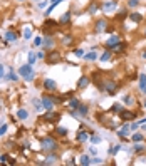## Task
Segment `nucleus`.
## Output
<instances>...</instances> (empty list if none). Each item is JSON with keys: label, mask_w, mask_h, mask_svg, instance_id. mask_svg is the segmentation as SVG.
I'll use <instances>...</instances> for the list:
<instances>
[{"label": "nucleus", "mask_w": 146, "mask_h": 166, "mask_svg": "<svg viewBox=\"0 0 146 166\" xmlns=\"http://www.w3.org/2000/svg\"><path fill=\"white\" fill-rule=\"evenodd\" d=\"M59 61H61V54L57 51H52V52L47 54V62L49 64H56V62H59Z\"/></svg>", "instance_id": "423d86ee"}, {"label": "nucleus", "mask_w": 146, "mask_h": 166, "mask_svg": "<svg viewBox=\"0 0 146 166\" xmlns=\"http://www.w3.org/2000/svg\"><path fill=\"white\" fill-rule=\"evenodd\" d=\"M129 19H131L133 22H141V20H143V17H141L139 14H136V12H133V14H129Z\"/></svg>", "instance_id": "5701e85b"}, {"label": "nucleus", "mask_w": 146, "mask_h": 166, "mask_svg": "<svg viewBox=\"0 0 146 166\" xmlns=\"http://www.w3.org/2000/svg\"><path fill=\"white\" fill-rule=\"evenodd\" d=\"M19 74L22 76L25 81H34V77H35V72H34V69H32V64H24V65H20V69H19Z\"/></svg>", "instance_id": "f257e3e1"}, {"label": "nucleus", "mask_w": 146, "mask_h": 166, "mask_svg": "<svg viewBox=\"0 0 146 166\" xmlns=\"http://www.w3.org/2000/svg\"><path fill=\"white\" fill-rule=\"evenodd\" d=\"M104 91H106L107 94H114L116 91H118V84H116L114 81H111V79H106V81H104Z\"/></svg>", "instance_id": "7ed1b4c3"}, {"label": "nucleus", "mask_w": 146, "mask_h": 166, "mask_svg": "<svg viewBox=\"0 0 146 166\" xmlns=\"http://www.w3.org/2000/svg\"><path fill=\"white\" fill-rule=\"evenodd\" d=\"M35 56H37V59L40 61V59H44V57H45V54H44V52H37Z\"/></svg>", "instance_id": "09e8293b"}, {"label": "nucleus", "mask_w": 146, "mask_h": 166, "mask_svg": "<svg viewBox=\"0 0 146 166\" xmlns=\"http://www.w3.org/2000/svg\"><path fill=\"white\" fill-rule=\"evenodd\" d=\"M54 44H56V42H54V39H51V37H47V39L44 40V47L45 49H52Z\"/></svg>", "instance_id": "412c9836"}, {"label": "nucleus", "mask_w": 146, "mask_h": 166, "mask_svg": "<svg viewBox=\"0 0 146 166\" xmlns=\"http://www.w3.org/2000/svg\"><path fill=\"white\" fill-rule=\"evenodd\" d=\"M44 87L47 89V91H56L57 84H56V81H54V79H45V81H44Z\"/></svg>", "instance_id": "1a4fd4ad"}, {"label": "nucleus", "mask_w": 146, "mask_h": 166, "mask_svg": "<svg viewBox=\"0 0 146 166\" xmlns=\"http://www.w3.org/2000/svg\"><path fill=\"white\" fill-rule=\"evenodd\" d=\"M35 59H37V56H35V54H34V52H29V64H34Z\"/></svg>", "instance_id": "4c0bfd02"}, {"label": "nucleus", "mask_w": 146, "mask_h": 166, "mask_svg": "<svg viewBox=\"0 0 146 166\" xmlns=\"http://www.w3.org/2000/svg\"><path fill=\"white\" fill-rule=\"evenodd\" d=\"M56 163H57V156H56V155L47 156L44 161H40V164H44V166H47V164H56Z\"/></svg>", "instance_id": "9b49d317"}, {"label": "nucleus", "mask_w": 146, "mask_h": 166, "mask_svg": "<svg viewBox=\"0 0 146 166\" xmlns=\"http://www.w3.org/2000/svg\"><path fill=\"white\" fill-rule=\"evenodd\" d=\"M144 131H146V123H144Z\"/></svg>", "instance_id": "6e6d98bb"}, {"label": "nucleus", "mask_w": 146, "mask_h": 166, "mask_svg": "<svg viewBox=\"0 0 146 166\" xmlns=\"http://www.w3.org/2000/svg\"><path fill=\"white\" fill-rule=\"evenodd\" d=\"M7 128H9L7 124H2V126H0V136H3L7 132Z\"/></svg>", "instance_id": "a19ab883"}, {"label": "nucleus", "mask_w": 146, "mask_h": 166, "mask_svg": "<svg viewBox=\"0 0 146 166\" xmlns=\"http://www.w3.org/2000/svg\"><path fill=\"white\" fill-rule=\"evenodd\" d=\"M34 106H35V109H37V111H40V109L44 107V104H42V99H40V101H39V99H34Z\"/></svg>", "instance_id": "473e14b6"}, {"label": "nucleus", "mask_w": 146, "mask_h": 166, "mask_svg": "<svg viewBox=\"0 0 146 166\" xmlns=\"http://www.w3.org/2000/svg\"><path fill=\"white\" fill-rule=\"evenodd\" d=\"M138 123H139V124H144V123H146V118H144V119H139Z\"/></svg>", "instance_id": "864d4df0"}, {"label": "nucleus", "mask_w": 146, "mask_h": 166, "mask_svg": "<svg viewBox=\"0 0 146 166\" xmlns=\"http://www.w3.org/2000/svg\"><path fill=\"white\" fill-rule=\"evenodd\" d=\"M89 82H91V79L87 77V76L79 77V81H77V89H86L87 86H89Z\"/></svg>", "instance_id": "6e6552de"}, {"label": "nucleus", "mask_w": 146, "mask_h": 166, "mask_svg": "<svg viewBox=\"0 0 146 166\" xmlns=\"http://www.w3.org/2000/svg\"><path fill=\"white\" fill-rule=\"evenodd\" d=\"M144 35H146V30H144Z\"/></svg>", "instance_id": "bf43d9fd"}, {"label": "nucleus", "mask_w": 146, "mask_h": 166, "mask_svg": "<svg viewBox=\"0 0 146 166\" xmlns=\"http://www.w3.org/2000/svg\"><path fill=\"white\" fill-rule=\"evenodd\" d=\"M139 89L143 94H146V74H139Z\"/></svg>", "instance_id": "f8f14e48"}, {"label": "nucleus", "mask_w": 146, "mask_h": 166, "mask_svg": "<svg viewBox=\"0 0 146 166\" xmlns=\"http://www.w3.org/2000/svg\"><path fill=\"white\" fill-rule=\"evenodd\" d=\"M56 132H57V134H59V136H67L69 129H67V128H62V126H59V128H57V129H56Z\"/></svg>", "instance_id": "a878e982"}, {"label": "nucleus", "mask_w": 146, "mask_h": 166, "mask_svg": "<svg viewBox=\"0 0 146 166\" xmlns=\"http://www.w3.org/2000/svg\"><path fill=\"white\" fill-rule=\"evenodd\" d=\"M144 107H146V101H144Z\"/></svg>", "instance_id": "4d7b16f0"}, {"label": "nucleus", "mask_w": 146, "mask_h": 166, "mask_svg": "<svg viewBox=\"0 0 146 166\" xmlns=\"http://www.w3.org/2000/svg\"><path fill=\"white\" fill-rule=\"evenodd\" d=\"M91 141H93L94 144H98V143H101V138H99V136H93V138H91Z\"/></svg>", "instance_id": "49530a36"}, {"label": "nucleus", "mask_w": 146, "mask_h": 166, "mask_svg": "<svg viewBox=\"0 0 146 166\" xmlns=\"http://www.w3.org/2000/svg\"><path fill=\"white\" fill-rule=\"evenodd\" d=\"M124 47H126V45H124L123 42H119L118 45H114V47H112L111 51H112V52H123V51H124Z\"/></svg>", "instance_id": "bb28decb"}, {"label": "nucleus", "mask_w": 146, "mask_h": 166, "mask_svg": "<svg viewBox=\"0 0 146 166\" xmlns=\"http://www.w3.org/2000/svg\"><path fill=\"white\" fill-rule=\"evenodd\" d=\"M40 144H42V149L44 151H57V148H59V144H57L56 139H52L51 136L49 138H44L42 141H40Z\"/></svg>", "instance_id": "f03ea898"}, {"label": "nucleus", "mask_w": 146, "mask_h": 166, "mask_svg": "<svg viewBox=\"0 0 146 166\" xmlns=\"http://www.w3.org/2000/svg\"><path fill=\"white\" fill-rule=\"evenodd\" d=\"M143 139H144V136L141 134V132H136V134H133V141H135V143H141Z\"/></svg>", "instance_id": "c85d7f7f"}, {"label": "nucleus", "mask_w": 146, "mask_h": 166, "mask_svg": "<svg viewBox=\"0 0 146 166\" xmlns=\"http://www.w3.org/2000/svg\"><path fill=\"white\" fill-rule=\"evenodd\" d=\"M79 163H81L82 166H89V164H93V159H91L87 155H82L81 158H79Z\"/></svg>", "instance_id": "dca6fc26"}, {"label": "nucleus", "mask_w": 146, "mask_h": 166, "mask_svg": "<svg viewBox=\"0 0 146 166\" xmlns=\"http://www.w3.org/2000/svg\"><path fill=\"white\" fill-rule=\"evenodd\" d=\"M0 79H3V64H0Z\"/></svg>", "instance_id": "3c124183"}, {"label": "nucleus", "mask_w": 146, "mask_h": 166, "mask_svg": "<svg viewBox=\"0 0 146 166\" xmlns=\"http://www.w3.org/2000/svg\"><path fill=\"white\" fill-rule=\"evenodd\" d=\"M54 29V27H57V22H56V20H45V24H44V29H45V30H47L49 32V29Z\"/></svg>", "instance_id": "aec40b11"}, {"label": "nucleus", "mask_w": 146, "mask_h": 166, "mask_svg": "<svg viewBox=\"0 0 146 166\" xmlns=\"http://www.w3.org/2000/svg\"><path fill=\"white\" fill-rule=\"evenodd\" d=\"M112 113H123V106L119 104V102H116V104H112Z\"/></svg>", "instance_id": "2f4dec72"}, {"label": "nucleus", "mask_w": 146, "mask_h": 166, "mask_svg": "<svg viewBox=\"0 0 146 166\" xmlns=\"http://www.w3.org/2000/svg\"><path fill=\"white\" fill-rule=\"evenodd\" d=\"M109 59H111V51H106V52H104L103 56H101V61L106 62V61H109Z\"/></svg>", "instance_id": "72a5a7b5"}, {"label": "nucleus", "mask_w": 146, "mask_h": 166, "mask_svg": "<svg viewBox=\"0 0 146 166\" xmlns=\"http://www.w3.org/2000/svg\"><path fill=\"white\" fill-rule=\"evenodd\" d=\"M74 54H76L77 57H84V51H82V49H76V51H74Z\"/></svg>", "instance_id": "79ce46f5"}, {"label": "nucleus", "mask_w": 146, "mask_h": 166, "mask_svg": "<svg viewBox=\"0 0 146 166\" xmlns=\"http://www.w3.org/2000/svg\"><path fill=\"white\" fill-rule=\"evenodd\" d=\"M98 10H99V3L98 2H91L89 7H87V12H89V14H96Z\"/></svg>", "instance_id": "f3484780"}, {"label": "nucleus", "mask_w": 146, "mask_h": 166, "mask_svg": "<svg viewBox=\"0 0 146 166\" xmlns=\"http://www.w3.org/2000/svg\"><path fill=\"white\" fill-rule=\"evenodd\" d=\"M5 79H9V81H17V74L14 72V70H10L9 74H7V77Z\"/></svg>", "instance_id": "f704fd0d"}, {"label": "nucleus", "mask_w": 146, "mask_h": 166, "mask_svg": "<svg viewBox=\"0 0 146 166\" xmlns=\"http://www.w3.org/2000/svg\"><path fill=\"white\" fill-rule=\"evenodd\" d=\"M24 37H25V40H29L32 37V30H30V29H25V30H24Z\"/></svg>", "instance_id": "58836bf2"}, {"label": "nucleus", "mask_w": 146, "mask_h": 166, "mask_svg": "<svg viewBox=\"0 0 146 166\" xmlns=\"http://www.w3.org/2000/svg\"><path fill=\"white\" fill-rule=\"evenodd\" d=\"M141 57H143V59H146V51H144L143 54H141Z\"/></svg>", "instance_id": "5fc2aeb1"}, {"label": "nucleus", "mask_w": 146, "mask_h": 166, "mask_svg": "<svg viewBox=\"0 0 146 166\" xmlns=\"http://www.w3.org/2000/svg\"><path fill=\"white\" fill-rule=\"evenodd\" d=\"M144 149H146L144 144H136L135 146V151H144Z\"/></svg>", "instance_id": "37998d69"}, {"label": "nucleus", "mask_w": 146, "mask_h": 166, "mask_svg": "<svg viewBox=\"0 0 146 166\" xmlns=\"http://www.w3.org/2000/svg\"><path fill=\"white\" fill-rule=\"evenodd\" d=\"M101 163H103L101 158H94V159H93V164H101Z\"/></svg>", "instance_id": "de8ad7c7"}, {"label": "nucleus", "mask_w": 146, "mask_h": 166, "mask_svg": "<svg viewBox=\"0 0 146 166\" xmlns=\"http://www.w3.org/2000/svg\"><path fill=\"white\" fill-rule=\"evenodd\" d=\"M84 59L86 61H96L98 56H96V52H89V54H84Z\"/></svg>", "instance_id": "c756f323"}, {"label": "nucleus", "mask_w": 146, "mask_h": 166, "mask_svg": "<svg viewBox=\"0 0 146 166\" xmlns=\"http://www.w3.org/2000/svg\"><path fill=\"white\" fill-rule=\"evenodd\" d=\"M119 42H121L119 35H111V37H109V39H107V40H106V47H107V49H109V51H111V49H112V47H114V45H118Z\"/></svg>", "instance_id": "0eeeda50"}, {"label": "nucleus", "mask_w": 146, "mask_h": 166, "mask_svg": "<svg viewBox=\"0 0 146 166\" xmlns=\"http://www.w3.org/2000/svg\"><path fill=\"white\" fill-rule=\"evenodd\" d=\"M19 2H22V0H19Z\"/></svg>", "instance_id": "052dcab7"}, {"label": "nucleus", "mask_w": 146, "mask_h": 166, "mask_svg": "<svg viewBox=\"0 0 146 166\" xmlns=\"http://www.w3.org/2000/svg\"><path fill=\"white\" fill-rule=\"evenodd\" d=\"M87 138H89L87 131H79V132H77V136H76L77 143H84V141H87Z\"/></svg>", "instance_id": "ddd939ff"}, {"label": "nucleus", "mask_w": 146, "mask_h": 166, "mask_svg": "<svg viewBox=\"0 0 146 166\" xmlns=\"http://www.w3.org/2000/svg\"><path fill=\"white\" fill-rule=\"evenodd\" d=\"M62 44H64V45H71V44H72V35H71V34L64 35V37H62Z\"/></svg>", "instance_id": "393cba45"}, {"label": "nucleus", "mask_w": 146, "mask_h": 166, "mask_svg": "<svg viewBox=\"0 0 146 166\" xmlns=\"http://www.w3.org/2000/svg\"><path fill=\"white\" fill-rule=\"evenodd\" d=\"M77 109H79V114H81V116H86V114H87V111H89V107L84 106V104H81V106L77 107Z\"/></svg>", "instance_id": "7c9ffc66"}, {"label": "nucleus", "mask_w": 146, "mask_h": 166, "mask_svg": "<svg viewBox=\"0 0 146 166\" xmlns=\"http://www.w3.org/2000/svg\"><path fill=\"white\" fill-rule=\"evenodd\" d=\"M114 7H116V0H114V2H106L103 5V9L104 10H111V9H114Z\"/></svg>", "instance_id": "cd10ccee"}, {"label": "nucleus", "mask_w": 146, "mask_h": 166, "mask_svg": "<svg viewBox=\"0 0 146 166\" xmlns=\"http://www.w3.org/2000/svg\"><path fill=\"white\" fill-rule=\"evenodd\" d=\"M121 148H123V146H121V144H118V146H114V148H112V149H111L109 153H111V155H116V153H118V151H119Z\"/></svg>", "instance_id": "c03bdc74"}, {"label": "nucleus", "mask_w": 146, "mask_h": 166, "mask_svg": "<svg viewBox=\"0 0 146 166\" xmlns=\"http://www.w3.org/2000/svg\"><path fill=\"white\" fill-rule=\"evenodd\" d=\"M34 2H39V0H34Z\"/></svg>", "instance_id": "13d9d810"}, {"label": "nucleus", "mask_w": 146, "mask_h": 166, "mask_svg": "<svg viewBox=\"0 0 146 166\" xmlns=\"http://www.w3.org/2000/svg\"><path fill=\"white\" fill-rule=\"evenodd\" d=\"M17 32H12V30H9V32H7V34H5V40H7V42H15V40H17Z\"/></svg>", "instance_id": "4468645a"}, {"label": "nucleus", "mask_w": 146, "mask_h": 166, "mask_svg": "<svg viewBox=\"0 0 146 166\" xmlns=\"http://www.w3.org/2000/svg\"><path fill=\"white\" fill-rule=\"evenodd\" d=\"M57 118H59V114L52 113V109H47V114H45L44 119H47V121H57Z\"/></svg>", "instance_id": "2eb2a0df"}, {"label": "nucleus", "mask_w": 146, "mask_h": 166, "mask_svg": "<svg viewBox=\"0 0 146 166\" xmlns=\"http://www.w3.org/2000/svg\"><path fill=\"white\" fill-rule=\"evenodd\" d=\"M57 99H54L51 96H44L42 97V104H44V109H52L54 106H56Z\"/></svg>", "instance_id": "39448f33"}, {"label": "nucleus", "mask_w": 146, "mask_h": 166, "mask_svg": "<svg viewBox=\"0 0 146 166\" xmlns=\"http://www.w3.org/2000/svg\"><path fill=\"white\" fill-rule=\"evenodd\" d=\"M9 159H10L9 155H2V156H0V161H2V163H7Z\"/></svg>", "instance_id": "a18cd8bd"}, {"label": "nucleus", "mask_w": 146, "mask_h": 166, "mask_svg": "<svg viewBox=\"0 0 146 166\" xmlns=\"http://www.w3.org/2000/svg\"><path fill=\"white\" fill-rule=\"evenodd\" d=\"M138 3H139V0H128L129 7H138Z\"/></svg>", "instance_id": "ea45409f"}, {"label": "nucleus", "mask_w": 146, "mask_h": 166, "mask_svg": "<svg viewBox=\"0 0 146 166\" xmlns=\"http://www.w3.org/2000/svg\"><path fill=\"white\" fill-rule=\"evenodd\" d=\"M107 29V20L106 19H99L98 22H96V25H94V32L96 34H101V32H104Z\"/></svg>", "instance_id": "20e7f679"}, {"label": "nucleus", "mask_w": 146, "mask_h": 166, "mask_svg": "<svg viewBox=\"0 0 146 166\" xmlns=\"http://www.w3.org/2000/svg\"><path fill=\"white\" fill-rule=\"evenodd\" d=\"M61 24H69L71 22V12L67 10L66 14H62V17H61V20H59Z\"/></svg>", "instance_id": "6ab92c4d"}, {"label": "nucleus", "mask_w": 146, "mask_h": 166, "mask_svg": "<svg viewBox=\"0 0 146 166\" xmlns=\"http://www.w3.org/2000/svg\"><path fill=\"white\" fill-rule=\"evenodd\" d=\"M34 45H37V47H39V45H44V39H42V37H35V39H34Z\"/></svg>", "instance_id": "e433bc0d"}, {"label": "nucleus", "mask_w": 146, "mask_h": 166, "mask_svg": "<svg viewBox=\"0 0 146 166\" xmlns=\"http://www.w3.org/2000/svg\"><path fill=\"white\" fill-rule=\"evenodd\" d=\"M126 104H135V97L133 96H124V99H123Z\"/></svg>", "instance_id": "c9c22d12"}, {"label": "nucleus", "mask_w": 146, "mask_h": 166, "mask_svg": "<svg viewBox=\"0 0 146 166\" xmlns=\"http://www.w3.org/2000/svg\"><path fill=\"white\" fill-rule=\"evenodd\" d=\"M129 131H131V126H129V124H126L124 128H121V129H119L118 136H121V138H124V136H128V134H129Z\"/></svg>", "instance_id": "a211bd4d"}, {"label": "nucleus", "mask_w": 146, "mask_h": 166, "mask_svg": "<svg viewBox=\"0 0 146 166\" xmlns=\"http://www.w3.org/2000/svg\"><path fill=\"white\" fill-rule=\"evenodd\" d=\"M62 0H52V5H57V3H61Z\"/></svg>", "instance_id": "603ef678"}, {"label": "nucleus", "mask_w": 146, "mask_h": 166, "mask_svg": "<svg viewBox=\"0 0 146 166\" xmlns=\"http://www.w3.org/2000/svg\"><path fill=\"white\" fill-rule=\"evenodd\" d=\"M79 106H81L79 99H71V102H69V109H77Z\"/></svg>", "instance_id": "4be33fe9"}, {"label": "nucleus", "mask_w": 146, "mask_h": 166, "mask_svg": "<svg viewBox=\"0 0 146 166\" xmlns=\"http://www.w3.org/2000/svg\"><path fill=\"white\" fill-rule=\"evenodd\" d=\"M45 5H47V2H45V0H40V3H39V7H40V9H44Z\"/></svg>", "instance_id": "8fccbe9b"}, {"label": "nucleus", "mask_w": 146, "mask_h": 166, "mask_svg": "<svg viewBox=\"0 0 146 166\" xmlns=\"http://www.w3.org/2000/svg\"><path fill=\"white\" fill-rule=\"evenodd\" d=\"M17 118H19V119H27V118H29V113H27L25 109H19V111H17Z\"/></svg>", "instance_id": "b1692460"}, {"label": "nucleus", "mask_w": 146, "mask_h": 166, "mask_svg": "<svg viewBox=\"0 0 146 166\" xmlns=\"http://www.w3.org/2000/svg\"><path fill=\"white\" fill-rule=\"evenodd\" d=\"M119 118L123 119V121H129V119H135V113H133V111H124L123 109V113L119 114Z\"/></svg>", "instance_id": "9d476101"}]
</instances>
